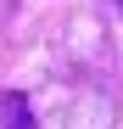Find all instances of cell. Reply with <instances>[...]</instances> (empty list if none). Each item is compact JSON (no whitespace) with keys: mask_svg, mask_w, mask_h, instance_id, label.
<instances>
[{"mask_svg":"<svg viewBox=\"0 0 123 129\" xmlns=\"http://www.w3.org/2000/svg\"><path fill=\"white\" fill-rule=\"evenodd\" d=\"M117 6H123V0H117Z\"/></svg>","mask_w":123,"mask_h":129,"instance_id":"7a4b0ae2","label":"cell"},{"mask_svg":"<svg viewBox=\"0 0 123 129\" xmlns=\"http://www.w3.org/2000/svg\"><path fill=\"white\" fill-rule=\"evenodd\" d=\"M0 129H39L23 90H6V95H0Z\"/></svg>","mask_w":123,"mask_h":129,"instance_id":"6da1fadb","label":"cell"}]
</instances>
